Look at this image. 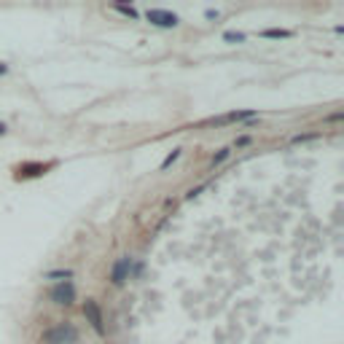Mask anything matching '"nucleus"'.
<instances>
[{"label":"nucleus","mask_w":344,"mask_h":344,"mask_svg":"<svg viewBox=\"0 0 344 344\" xmlns=\"http://www.w3.org/2000/svg\"><path fill=\"white\" fill-rule=\"evenodd\" d=\"M43 344H76L78 342V328L73 323H59V326L43 331L41 336Z\"/></svg>","instance_id":"f257e3e1"},{"label":"nucleus","mask_w":344,"mask_h":344,"mask_svg":"<svg viewBox=\"0 0 344 344\" xmlns=\"http://www.w3.org/2000/svg\"><path fill=\"white\" fill-rule=\"evenodd\" d=\"M145 19H148L154 27H162V30H172V27L180 24L177 14H172V11H167V8H148L145 11Z\"/></svg>","instance_id":"f03ea898"},{"label":"nucleus","mask_w":344,"mask_h":344,"mask_svg":"<svg viewBox=\"0 0 344 344\" xmlns=\"http://www.w3.org/2000/svg\"><path fill=\"white\" fill-rule=\"evenodd\" d=\"M51 301L59 304V307H70L73 301H76V285L68 280V282H57L54 288H51Z\"/></svg>","instance_id":"7ed1b4c3"},{"label":"nucleus","mask_w":344,"mask_h":344,"mask_svg":"<svg viewBox=\"0 0 344 344\" xmlns=\"http://www.w3.org/2000/svg\"><path fill=\"white\" fill-rule=\"evenodd\" d=\"M84 315H86V320L91 323V328L97 331V334H105V317H102V309H100V304H97L94 299H86L84 301Z\"/></svg>","instance_id":"20e7f679"},{"label":"nucleus","mask_w":344,"mask_h":344,"mask_svg":"<svg viewBox=\"0 0 344 344\" xmlns=\"http://www.w3.org/2000/svg\"><path fill=\"white\" fill-rule=\"evenodd\" d=\"M129 269H132V258L121 256L113 263V269H110V282H113V285H124V282L129 280Z\"/></svg>","instance_id":"39448f33"},{"label":"nucleus","mask_w":344,"mask_h":344,"mask_svg":"<svg viewBox=\"0 0 344 344\" xmlns=\"http://www.w3.org/2000/svg\"><path fill=\"white\" fill-rule=\"evenodd\" d=\"M51 164H41V162H35V164H22V167L16 170V177H38V175H43L46 170H49Z\"/></svg>","instance_id":"423d86ee"},{"label":"nucleus","mask_w":344,"mask_h":344,"mask_svg":"<svg viewBox=\"0 0 344 344\" xmlns=\"http://www.w3.org/2000/svg\"><path fill=\"white\" fill-rule=\"evenodd\" d=\"M248 118H256V110H231V113L215 118V124H229V121H248Z\"/></svg>","instance_id":"0eeeda50"},{"label":"nucleus","mask_w":344,"mask_h":344,"mask_svg":"<svg viewBox=\"0 0 344 344\" xmlns=\"http://www.w3.org/2000/svg\"><path fill=\"white\" fill-rule=\"evenodd\" d=\"M73 277V269H54V272L46 274V280H59V282H68Z\"/></svg>","instance_id":"6e6552de"},{"label":"nucleus","mask_w":344,"mask_h":344,"mask_svg":"<svg viewBox=\"0 0 344 344\" xmlns=\"http://www.w3.org/2000/svg\"><path fill=\"white\" fill-rule=\"evenodd\" d=\"M261 38H293V32H290V30H277V27H272V30H263Z\"/></svg>","instance_id":"1a4fd4ad"},{"label":"nucleus","mask_w":344,"mask_h":344,"mask_svg":"<svg viewBox=\"0 0 344 344\" xmlns=\"http://www.w3.org/2000/svg\"><path fill=\"white\" fill-rule=\"evenodd\" d=\"M223 41H226V43H245V32L226 30V32H223Z\"/></svg>","instance_id":"9d476101"},{"label":"nucleus","mask_w":344,"mask_h":344,"mask_svg":"<svg viewBox=\"0 0 344 344\" xmlns=\"http://www.w3.org/2000/svg\"><path fill=\"white\" fill-rule=\"evenodd\" d=\"M177 159H180V148H175V151H172V154H167V159H164V162H162V167H159V170H170L172 167V164H175L177 162Z\"/></svg>","instance_id":"9b49d317"},{"label":"nucleus","mask_w":344,"mask_h":344,"mask_svg":"<svg viewBox=\"0 0 344 344\" xmlns=\"http://www.w3.org/2000/svg\"><path fill=\"white\" fill-rule=\"evenodd\" d=\"M113 8H116L121 16H127V19H140V14H137V11L132 8V5H113Z\"/></svg>","instance_id":"f8f14e48"},{"label":"nucleus","mask_w":344,"mask_h":344,"mask_svg":"<svg viewBox=\"0 0 344 344\" xmlns=\"http://www.w3.org/2000/svg\"><path fill=\"white\" fill-rule=\"evenodd\" d=\"M229 154H231V148H221V151H218V154L213 156V167H218V164H223V162H226Z\"/></svg>","instance_id":"ddd939ff"},{"label":"nucleus","mask_w":344,"mask_h":344,"mask_svg":"<svg viewBox=\"0 0 344 344\" xmlns=\"http://www.w3.org/2000/svg\"><path fill=\"white\" fill-rule=\"evenodd\" d=\"M315 137H317L315 132H312V135H296V137H293V143H307V140H315Z\"/></svg>","instance_id":"4468645a"},{"label":"nucleus","mask_w":344,"mask_h":344,"mask_svg":"<svg viewBox=\"0 0 344 344\" xmlns=\"http://www.w3.org/2000/svg\"><path fill=\"white\" fill-rule=\"evenodd\" d=\"M202 191H204V183H202V186H196V188H191L188 194H186V199H194V196H199V194H202Z\"/></svg>","instance_id":"2eb2a0df"},{"label":"nucleus","mask_w":344,"mask_h":344,"mask_svg":"<svg viewBox=\"0 0 344 344\" xmlns=\"http://www.w3.org/2000/svg\"><path fill=\"white\" fill-rule=\"evenodd\" d=\"M245 145H250V137H248V135L237 137V148H245Z\"/></svg>","instance_id":"dca6fc26"},{"label":"nucleus","mask_w":344,"mask_h":344,"mask_svg":"<svg viewBox=\"0 0 344 344\" xmlns=\"http://www.w3.org/2000/svg\"><path fill=\"white\" fill-rule=\"evenodd\" d=\"M204 16H207V19H218V16H221V14H218L215 8H207V11H204Z\"/></svg>","instance_id":"f3484780"},{"label":"nucleus","mask_w":344,"mask_h":344,"mask_svg":"<svg viewBox=\"0 0 344 344\" xmlns=\"http://www.w3.org/2000/svg\"><path fill=\"white\" fill-rule=\"evenodd\" d=\"M5 70H8V65H5V62H0V76H5Z\"/></svg>","instance_id":"a211bd4d"},{"label":"nucleus","mask_w":344,"mask_h":344,"mask_svg":"<svg viewBox=\"0 0 344 344\" xmlns=\"http://www.w3.org/2000/svg\"><path fill=\"white\" fill-rule=\"evenodd\" d=\"M0 135H5V124L3 121H0Z\"/></svg>","instance_id":"6ab92c4d"}]
</instances>
